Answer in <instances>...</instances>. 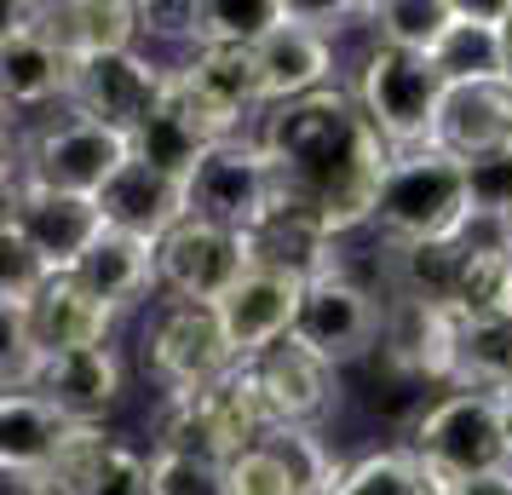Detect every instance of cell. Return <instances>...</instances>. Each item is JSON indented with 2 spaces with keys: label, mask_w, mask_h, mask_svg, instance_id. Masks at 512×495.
Returning <instances> with one entry per match:
<instances>
[{
  "label": "cell",
  "mask_w": 512,
  "mask_h": 495,
  "mask_svg": "<svg viewBox=\"0 0 512 495\" xmlns=\"http://www.w3.org/2000/svg\"><path fill=\"white\" fill-rule=\"evenodd\" d=\"M254 139L265 150V162H271L277 202L311 213L334 236L357 231V225H374L392 150L374 139L369 116L357 110L351 93L328 87L317 98L265 110Z\"/></svg>",
  "instance_id": "6da1fadb"
},
{
  "label": "cell",
  "mask_w": 512,
  "mask_h": 495,
  "mask_svg": "<svg viewBox=\"0 0 512 495\" xmlns=\"http://www.w3.org/2000/svg\"><path fill=\"white\" fill-rule=\"evenodd\" d=\"M478 219L472 202V167H461L443 150H409L392 156L374 225L392 236L397 248H426V242H455Z\"/></svg>",
  "instance_id": "7a4b0ae2"
},
{
  "label": "cell",
  "mask_w": 512,
  "mask_h": 495,
  "mask_svg": "<svg viewBox=\"0 0 512 495\" xmlns=\"http://www.w3.org/2000/svg\"><path fill=\"white\" fill-rule=\"evenodd\" d=\"M127 162H133V139L93 116H81L75 104L58 110V116H41L18 144V179L24 185L93 196V202Z\"/></svg>",
  "instance_id": "3957f363"
},
{
  "label": "cell",
  "mask_w": 512,
  "mask_h": 495,
  "mask_svg": "<svg viewBox=\"0 0 512 495\" xmlns=\"http://www.w3.org/2000/svg\"><path fill=\"white\" fill-rule=\"evenodd\" d=\"M443 93L449 81L432 58L420 52H397V47H374L357 70V110L369 116L374 139L386 144L392 156H409V150H432V127H438Z\"/></svg>",
  "instance_id": "277c9868"
},
{
  "label": "cell",
  "mask_w": 512,
  "mask_h": 495,
  "mask_svg": "<svg viewBox=\"0 0 512 495\" xmlns=\"http://www.w3.org/2000/svg\"><path fill=\"white\" fill-rule=\"evenodd\" d=\"M403 449L426 472H438L443 484H466V478L512 467L507 438H501L495 392H472V386H455L432 409H420V421L409 426V444Z\"/></svg>",
  "instance_id": "5b68a950"
},
{
  "label": "cell",
  "mask_w": 512,
  "mask_h": 495,
  "mask_svg": "<svg viewBox=\"0 0 512 495\" xmlns=\"http://www.w3.org/2000/svg\"><path fill=\"white\" fill-rule=\"evenodd\" d=\"M265 409H259L254 386H248V369L213 380L202 392H185V398H167L162 426H156V449H173V455H196V461H219L231 467L236 455L265 438Z\"/></svg>",
  "instance_id": "8992f818"
},
{
  "label": "cell",
  "mask_w": 512,
  "mask_h": 495,
  "mask_svg": "<svg viewBox=\"0 0 512 495\" xmlns=\"http://www.w3.org/2000/svg\"><path fill=\"white\" fill-rule=\"evenodd\" d=\"M248 271H254L248 236L225 231V225H213V219H196V213H185V219L156 242L162 294L179 300V306H219Z\"/></svg>",
  "instance_id": "52a82bcc"
},
{
  "label": "cell",
  "mask_w": 512,
  "mask_h": 495,
  "mask_svg": "<svg viewBox=\"0 0 512 495\" xmlns=\"http://www.w3.org/2000/svg\"><path fill=\"white\" fill-rule=\"evenodd\" d=\"M144 369L156 375V386H162L167 398H185V392H202L213 380L236 375L242 363H236L231 340H225L219 311L167 300L156 311L150 334H144Z\"/></svg>",
  "instance_id": "ba28073f"
},
{
  "label": "cell",
  "mask_w": 512,
  "mask_h": 495,
  "mask_svg": "<svg viewBox=\"0 0 512 495\" xmlns=\"http://www.w3.org/2000/svg\"><path fill=\"white\" fill-rule=\"evenodd\" d=\"M294 340L305 352H317L323 363L346 369L357 357H369L374 346H386V311L363 283H351L346 271H328V277L305 283Z\"/></svg>",
  "instance_id": "9c48e42d"
},
{
  "label": "cell",
  "mask_w": 512,
  "mask_h": 495,
  "mask_svg": "<svg viewBox=\"0 0 512 495\" xmlns=\"http://www.w3.org/2000/svg\"><path fill=\"white\" fill-rule=\"evenodd\" d=\"M185 202L196 219H213V225L242 236L254 231L277 202V179H271V162H265L259 139L213 144L208 162L196 167V179L185 185Z\"/></svg>",
  "instance_id": "30bf717a"
},
{
  "label": "cell",
  "mask_w": 512,
  "mask_h": 495,
  "mask_svg": "<svg viewBox=\"0 0 512 495\" xmlns=\"http://www.w3.org/2000/svg\"><path fill=\"white\" fill-rule=\"evenodd\" d=\"M0 231L24 236L29 248L64 277V271L81 265V254H87L110 225H104V208H98L93 196H64V190H41V185L12 179V185H6V225H0Z\"/></svg>",
  "instance_id": "8fae6325"
},
{
  "label": "cell",
  "mask_w": 512,
  "mask_h": 495,
  "mask_svg": "<svg viewBox=\"0 0 512 495\" xmlns=\"http://www.w3.org/2000/svg\"><path fill=\"white\" fill-rule=\"evenodd\" d=\"M0 93H6V110H18V116H41L52 104L70 110L75 64H70V52L35 24V6H12L6 12V35H0Z\"/></svg>",
  "instance_id": "7c38bea8"
},
{
  "label": "cell",
  "mask_w": 512,
  "mask_h": 495,
  "mask_svg": "<svg viewBox=\"0 0 512 495\" xmlns=\"http://www.w3.org/2000/svg\"><path fill=\"white\" fill-rule=\"evenodd\" d=\"M167 75H173V64H162V58H150L139 47L116 52V58H98V64H81L75 70L70 104L81 116H93V121H104V127H116V133L133 139L144 121L162 110Z\"/></svg>",
  "instance_id": "4fadbf2b"
},
{
  "label": "cell",
  "mask_w": 512,
  "mask_h": 495,
  "mask_svg": "<svg viewBox=\"0 0 512 495\" xmlns=\"http://www.w3.org/2000/svg\"><path fill=\"white\" fill-rule=\"evenodd\" d=\"M242 369H248V386H254L271 426H317L328 415L334 392H340V369L323 363L317 352H305L294 334L282 346H271L265 357L242 363Z\"/></svg>",
  "instance_id": "5bb4252c"
},
{
  "label": "cell",
  "mask_w": 512,
  "mask_h": 495,
  "mask_svg": "<svg viewBox=\"0 0 512 495\" xmlns=\"http://www.w3.org/2000/svg\"><path fill=\"white\" fill-rule=\"evenodd\" d=\"M116 329V311L98 306L75 277H52L35 306L6 317V340L29 346L35 357H64V352H87V346H110Z\"/></svg>",
  "instance_id": "9a60e30c"
},
{
  "label": "cell",
  "mask_w": 512,
  "mask_h": 495,
  "mask_svg": "<svg viewBox=\"0 0 512 495\" xmlns=\"http://www.w3.org/2000/svg\"><path fill=\"white\" fill-rule=\"evenodd\" d=\"M432 150L455 156L461 167L512 156V81H449Z\"/></svg>",
  "instance_id": "2e32d148"
},
{
  "label": "cell",
  "mask_w": 512,
  "mask_h": 495,
  "mask_svg": "<svg viewBox=\"0 0 512 495\" xmlns=\"http://www.w3.org/2000/svg\"><path fill=\"white\" fill-rule=\"evenodd\" d=\"M300 294H305L300 277L254 265V271H248V277H242V283L213 306V311H219V323H225V340H231L236 363H254V357H265L271 346H282V340L294 334Z\"/></svg>",
  "instance_id": "e0dca14e"
},
{
  "label": "cell",
  "mask_w": 512,
  "mask_h": 495,
  "mask_svg": "<svg viewBox=\"0 0 512 495\" xmlns=\"http://www.w3.org/2000/svg\"><path fill=\"white\" fill-rule=\"evenodd\" d=\"M254 70H259L265 110H282V104L317 98V93L334 87V41L288 18L271 41H259V47H254Z\"/></svg>",
  "instance_id": "ac0fdd59"
},
{
  "label": "cell",
  "mask_w": 512,
  "mask_h": 495,
  "mask_svg": "<svg viewBox=\"0 0 512 495\" xmlns=\"http://www.w3.org/2000/svg\"><path fill=\"white\" fill-rule=\"evenodd\" d=\"M35 24L70 52L75 70L98 64V58H116V52H133L144 35L139 6H127V0H58V6H35Z\"/></svg>",
  "instance_id": "d6986e66"
},
{
  "label": "cell",
  "mask_w": 512,
  "mask_h": 495,
  "mask_svg": "<svg viewBox=\"0 0 512 495\" xmlns=\"http://www.w3.org/2000/svg\"><path fill=\"white\" fill-rule=\"evenodd\" d=\"M70 432L75 421L41 392H6L0 398V467H6V478H52Z\"/></svg>",
  "instance_id": "ffe728a7"
},
{
  "label": "cell",
  "mask_w": 512,
  "mask_h": 495,
  "mask_svg": "<svg viewBox=\"0 0 512 495\" xmlns=\"http://www.w3.org/2000/svg\"><path fill=\"white\" fill-rule=\"evenodd\" d=\"M98 208H104V225H110V231L162 242V236L190 213V202H185V185H179V179H167V173H156L150 162L133 156V162L104 185Z\"/></svg>",
  "instance_id": "44dd1931"
},
{
  "label": "cell",
  "mask_w": 512,
  "mask_h": 495,
  "mask_svg": "<svg viewBox=\"0 0 512 495\" xmlns=\"http://www.w3.org/2000/svg\"><path fill=\"white\" fill-rule=\"evenodd\" d=\"M64 277H75L98 306H110L116 317H121V311H133L144 294H156V288H162V277H156V242L127 236V231H104L93 248L81 254V265L64 271Z\"/></svg>",
  "instance_id": "7402d4cb"
},
{
  "label": "cell",
  "mask_w": 512,
  "mask_h": 495,
  "mask_svg": "<svg viewBox=\"0 0 512 495\" xmlns=\"http://www.w3.org/2000/svg\"><path fill=\"white\" fill-rule=\"evenodd\" d=\"M47 403H58L75 426H98V415L121 398V357L110 346H87V352H64V357H41L35 386Z\"/></svg>",
  "instance_id": "603a6c76"
},
{
  "label": "cell",
  "mask_w": 512,
  "mask_h": 495,
  "mask_svg": "<svg viewBox=\"0 0 512 495\" xmlns=\"http://www.w3.org/2000/svg\"><path fill=\"white\" fill-rule=\"evenodd\" d=\"M334 242H340V236L328 231V225H317L311 213L288 208V202H271V213L248 231L254 265H265V271H288V277H300V283L340 271V265H334Z\"/></svg>",
  "instance_id": "cb8c5ba5"
},
{
  "label": "cell",
  "mask_w": 512,
  "mask_h": 495,
  "mask_svg": "<svg viewBox=\"0 0 512 495\" xmlns=\"http://www.w3.org/2000/svg\"><path fill=\"white\" fill-rule=\"evenodd\" d=\"M507 6V0H501ZM501 6H461L449 41L432 52L443 81H507V52H501Z\"/></svg>",
  "instance_id": "d4e9b609"
},
{
  "label": "cell",
  "mask_w": 512,
  "mask_h": 495,
  "mask_svg": "<svg viewBox=\"0 0 512 495\" xmlns=\"http://www.w3.org/2000/svg\"><path fill=\"white\" fill-rule=\"evenodd\" d=\"M363 18L374 29V47L432 58L461 18V0H374V6H363Z\"/></svg>",
  "instance_id": "484cf974"
},
{
  "label": "cell",
  "mask_w": 512,
  "mask_h": 495,
  "mask_svg": "<svg viewBox=\"0 0 512 495\" xmlns=\"http://www.w3.org/2000/svg\"><path fill=\"white\" fill-rule=\"evenodd\" d=\"M282 24H288V0H196V47L254 52Z\"/></svg>",
  "instance_id": "4316f807"
},
{
  "label": "cell",
  "mask_w": 512,
  "mask_h": 495,
  "mask_svg": "<svg viewBox=\"0 0 512 495\" xmlns=\"http://www.w3.org/2000/svg\"><path fill=\"white\" fill-rule=\"evenodd\" d=\"M208 150H213V144L202 139V133H196V127H190V121L167 104V98H162V110L144 121L139 133H133V156H139V162H150L156 173H167V179H179V185H190V179H196V167L208 162Z\"/></svg>",
  "instance_id": "83f0119b"
},
{
  "label": "cell",
  "mask_w": 512,
  "mask_h": 495,
  "mask_svg": "<svg viewBox=\"0 0 512 495\" xmlns=\"http://www.w3.org/2000/svg\"><path fill=\"white\" fill-rule=\"evenodd\" d=\"M334 495H449V484L420 467L409 449H374L363 461H351Z\"/></svg>",
  "instance_id": "f1b7e54d"
},
{
  "label": "cell",
  "mask_w": 512,
  "mask_h": 495,
  "mask_svg": "<svg viewBox=\"0 0 512 495\" xmlns=\"http://www.w3.org/2000/svg\"><path fill=\"white\" fill-rule=\"evenodd\" d=\"M259 444L294 472L300 495H334L340 490V478H346V467H340V461L328 455V444L317 438V426H265Z\"/></svg>",
  "instance_id": "f546056e"
},
{
  "label": "cell",
  "mask_w": 512,
  "mask_h": 495,
  "mask_svg": "<svg viewBox=\"0 0 512 495\" xmlns=\"http://www.w3.org/2000/svg\"><path fill=\"white\" fill-rule=\"evenodd\" d=\"M150 495H231V467L150 449Z\"/></svg>",
  "instance_id": "4dcf8cb0"
},
{
  "label": "cell",
  "mask_w": 512,
  "mask_h": 495,
  "mask_svg": "<svg viewBox=\"0 0 512 495\" xmlns=\"http://www.w3.org/2000/svg\"><path fill=\"white\" fill-rule=\"evenodd\" d=\"M52 277H58V271L29 248L24 236L0 231V300H6V317H18V311L35 306V294H41Z\"/></svg>",
  "instance_id": "1f68e13d"
},
{
  "label": "cell",
  "mask_w": 512,
  "mask_h": 495,
  "mask_svg": "<svg viewBox=\"0 0 512 495\" xmlns=\"http://www.w3.org/2000/svg\"><path fill=\"white\" fill-rule=\"evenodd\" d=\"M231 495H300V484H294V472L282 467L271 449L254 444L248 455L231 461Z\"/></svg>",
  "instance_id": "d6a6232c"
},
{
  "label": "cell",
  "mask_w": 512,
  "mask_h": 495,
  "mask_svg": "<svg viewBox=\"0 0 512 495\" xmlns=\"http://www.w3.org/2000/svg\"><path fill=\"white\" fill-rule=\"evenodd\" d=\"M449 495H512V467L484 472V478H466V484H449Z\"/></svg>",
  "instance_id": "836d02e7"
},
{
  "label": "cell",
  "mask_w": 512,
  "mask_h": 495,
  "mask_svg": "<svg viewBox=\"0 0 512 495\" xmlns=\"http://www.w3.org/2000/svg\"><path fill=\"white\" fill-rule=\"evenodd\" d=\"M495 409H501V438H507V455H512V386L495 392Z\"/></svg>",
  "instance_id": "e575fe53"
},
{
  "label": "cell",
  "mask_w": 512,
  "mask_h": 495,
  "mask_svg": "<svg viewBox=\"0 0 512 495\" xmlns=\"http://www.w3.org/2000/svg\"><path fill=\"white\" fill-rule=\"evenodd\" d=\"M501 52H507V81H512V0L501 6Z\"/></svg>",
  "instance_id": "d590c367"
},
{
  "label": "cell",
  "mask_w": 512,
  "mask_h": 495,
  "mask_svg": "<svg viewBox=\"0 0 512 495\" xmlns=\"http://www.w3.org/2000/svg\"><path fill=\"white\" fill-rule=\"evenodd\" d=\"M501 242H507V254H512V208L501 213Z\"/></svg>",
  "instance_id": "8d00e7d4"
}]
</instances>
